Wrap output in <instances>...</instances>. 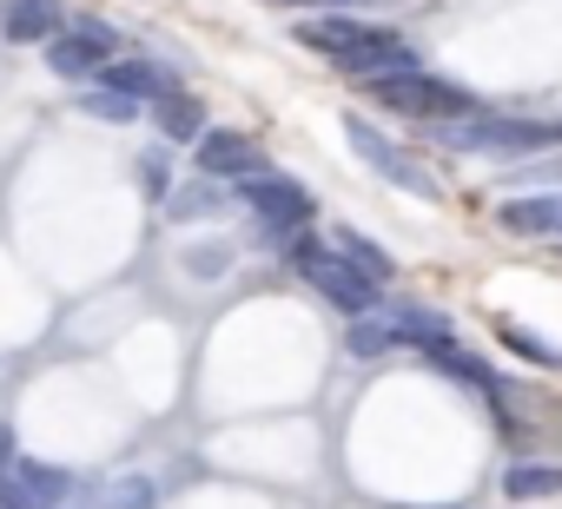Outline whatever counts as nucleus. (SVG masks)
Returning <instances> with one entry per match:
<instances>
[{
  "mask_svg": "<svg viewBox=\"0 0 562 509\" xmlns=\"http://www.w3.org/2000/svg\"><path fill=\"white\" fill-rule=\"evenodd\" d=\"M139 185H146V199H166L172 192V166H166V152H139Z\"/></svg>",
  "mask_w": 562,
  "mask_h": 509,
  "instance_id": "20",
  "label": "nucleus"
},
{
  "mask_svg": "<svg viewBox=\"0 0 562 509\" xmlns=\"http://www.w3.org/2000/svg\"><path fill=\"white\" fill-rule=\"evenodd\" d=\"M8 8H14V0H0V14H8Z\"/></svg>",
  "mask_w": 562,
  "mask_h": 509,
  "instance_id": "28",
  "label": "nucleus"
},
{
  "mask_svg": "<svg viewBox=\"0 0 562 509\" xmlns=\"http://www.w3.org/2000/svg\"><path fill=\"white\" fill-rule=\"evenodd\" d=\"M364 93L384 106V113H404V120H463V113H476L470 106V93L463 87H450V80H437L430 67H411V73H384V80H364Z\"/></svg>",
  "mask_w": 562,
  "mask_h": 509,
  "instance_id": "3",
  "label": "nucleus"
},
{
  "mask_svg": "<svg viewBox=\"0 0 562 509\" xmlns=\"http://www.w3.org/2000/svg\"><path fill=\"white\" fill-rule=\"evenodd\" d=\"M8 456H14V430L0 423V463H8ZM0 483H8V470H0Z\"/></svg>",
  "mask_w": 562,
  "mask_h": 509,
  "instance_id": "26",
  "label": "nucleus"
},
{
  "mask_svg": "<svg viewBox=\"0 0 562 509\" xmlns=\"http://www.w3.org/2000/svg\"><path fill=\"white\" fill-rule=\"evenodd\" d=\"M87 113H93L100 126H133V120H139V100H133V93H113V87H93V93H87Z\"/></svg>",
  "mask_w": 562,
  "mask_h": 509,
  "instance_id": "18",
  "label": "nucleus"
},
{
  "mask_svg": "<svg viewBox=\"0 0 562 509\" xmlns=\"http://www.w3.org/2000/svg\"><path fill=\"white\" fill-rule=\"evenodd\" d=\"M430 358H437V364H443L450 377H463V391H476V397H496V377H490V364H476V358H463L457 344H437Z\"/></svg>",
  "mask_w": 562,
  "mask_h": 509,
  "instance_id": "16",
  "label": "nucleus"
},
{
  "mask_svg": "<svg viewBox=\"0 0 562 509\" xmlns=\"http://www.w3.org/2000/svg\"><path fill=\"white\" fill-rule=\"evenodd\" d=\"M503 489H509L516 502H536V496H562V470H555V463H516V470L503 476Z\"/></svg>",
  "mask_w": 562,
  "mask_h": 509,
  "instance_id": "15",
  "label": "nucleus"
},
{
  "mask_svg": "<svg viewBox=\"0 0 562 509\" xmlns=\"http://www.w3.org/2000/svg\"><path fill=\"white\" fill-rule=\"evenodd\" d=\"M100 80H106L113 93H133L139 106H146V100L159 106V100H172V93H179V80H172L166 67H153V60H106V67H100Z\"/></svg>",
  "mask_w": 562,
  "mask_h": 509,
  "instance_id": "10",
  "label": "nucleus"
},
{
  "mask_svg": "<svg viewBox=\"0 0 562 509\" xmlns=\"http://www.w3.org/2000/svg\"><path fill=\"white\" fill-rule=\"evenodd\" d=\"M265 172V159H258V146L245 139V133H225V126H205V139H199V179H258Z\"/></svg>",
  "mask_w": 562,
  "mask_h": 509,
  "instance_id": "7",
  "label": "nucleus"
},
{
  "mask_svg": "<svg viewBox=\"0 0 562 509\" xmlns=\"http://www.w3.org/2000/svg\"><path fill=\"white\" fill-rule=\"evenodd\" d=\"M238 199L258 212V225H265L271 238H299V231L312 225V212H318V205H312V192H305L299 179L271 172V166H265L258 179H238Z\"/></svg>",
  "mask_w": 562,
  "mask_h": 509,
  "instance_id": "6",
  "label": "nucleus"
},
{
  "mask_svg": "<svg viewBox=\"0 0 562 509\" xmlns=\"http://www.w3.org/2000/svg\"><path fill=\"white\" fill-rule=\"evenodd\" d=\"M153 120H159V133H166L172 146H186V139L199 146V139H205V113H199V100H186V93L159 100V106H153Z\"/></svg>",
  "mask_w": 562,
  "mask_h": 509,
  "instance_id": "13",
  "label": "nucleus"
},
{
  "mask_svg": "<svg viewBox=\"0 0 562 509\" xmlns=\"http://www.w3.org/2000/svg\"><path fill=\"white\" fill-rule=\"evenodd\" d=\"M0 34H8L14 47H47L54 34H60V0H14L8 14H0Z\"/></svg>",
  "mask_w": 562,
  "mask_h": 509,
  "instance_id": "12",
  "label": "nucleus"
},
{
  "mask_svg": "<svg viewBox=\"0 0 562 509\" xmlns=\"http://www.w3.org/2000/svg\"><path fill=\"white\" fill-rule=\"evenodd\" d=\"M100 509H159V489H153V476H113L100 489Z\"/></svg>",
  "mask_w": 562,
  "mask_h": 509,
  "instance_id": "17",
  "label": "nucleus"
},
{
  "mask_svg": "<svg viewBox=\"0 0 562 509\" xmlns=\"http://www.w3.org/2000/svg\"><path fill=\"white\" fill-rule=\"evenodd\" d=\"M106 60H113V54H106L100 41H87L80 27H67V34H54V41H47V67H54L60 80H74V87H87Z\"/></svg>",
  "mask_w": 562,
  "mask_h": 509,
  "instance_id": "9",
  "label": "nucleus"
},
{
  "mask_svg": "<svg viewBox=\"0 0 562 509\" xmlns=\"http://www.w3.org/2000/svg\"><path fill=\"white\" fill-rule=\"evenodd\" d=\"M345 139H351V152H358L378 179H391L397 192H411V199H437V192H443V185H437V172H430L424 159H411L397 139H384L371 120H345Z\"/></svg>",
  "mask_w": 562,
  "mask_h": 509,
  "instance_id": "5",
  "label": "nucleus"
},
{
  "mask_svg": "<svg viewBox=\"0 0 562 509\" xmlns=\"http://www.w3.org/2000/svg\"><path fill=\"white\" fill-rule=\"evenodd\" d=\"M496 218H503V231H516V238H562V192H529V199H509Z\"/></svg>",
  "mask_w": 562,
  "mask_h": 509,
  "instance_id": "11",
  "label": "nucleus"
},
{
  "mask_svg": "<svg viewBox=\"0 0 562 509\" xmlns=\"http://www.w3.org/2000/svg\"><path fill=\"white\" fill-rule=\"evenodd\" d=\"M536 179L555 185V179H562V159H516V166H509V185H536Z\"/></svg>",
  "mask_w": 562,
  "mask_h": 509,
  "instance_id": "23",
  "label": "nucleus"
},
{
  "mask_svg": "<svg viewBox=\"0 0 562 509\" xmlns=\"http://www.w3.org/2000/svg\"><path fill=\"white\" fill-rule=\"evenodd\" d=\"M430 139L457 146V152H542V146H562V120L463 113V120H430Z\"/></svg>",
  "mask_w": 562,
  "mask_h": 509,
  "instance_id": "2",
  "label": "nucleus"
},
{
  "mask_svg": "<svg viewBox=\"0 0 562 509\" xmlns=\"http://www.w3.org/2000/svg\"><path fill=\"white\" fill-rule=\"evenodd\" d=\"M345 344L358 351V358H378V351H391V344H404L397 338V312H384V318H351V331H345Z\"/></svg>",
  "mask_w": 562,
  "mask_h": 509,
  "instance_id": "14",
  "label": "nucleus"
},
{
  "mask_svg": "<svg viewBox=\"0 0 562 509\" xmlns=\"http://www.w3.org/2000/svg\"><path fill=\"white\" fill-rule=\"evenodd\" d=\"M67 489H74V476H67L60 463H34V456H21V463L8 470V483H0V496H8L14 509H54Z\"/></svg>",
  "mask_w": 562,
  "mask_h": 509,
  "instance_id": "8",
  "label": "nucleus"
},
{
  "mask_svg": "<svg viewBox=\"0 0 562 509\" xmlns=\"http://www.w3.org/2000/svg\"><path fill=\"white\" fill-rule=\"evenodd\" d=\"M0 509H14V502H8V496H0Z\"/></svg>",
  "mask_w": 562,
  "mask_h": 509,
  "instance_id": "29",
  "label": "nucleus"
},
{
  "mask_svg": "<svg viewBox=\"0 0 562 509\" xmlns=\"http://www.w3.org/2000/svg\"><path fill=\"white\" fill-rule=\"evenodd\" d=\"M278 8H338V0H278Z\"/></svg>",
  "mask_w": 562,
  "mask_h": 509,
  "instance_id": "27",
  "label": "nucleus"
},
{
  "mask_svg": "<svg viewBox=\"0 0 562 509\" xmlns=\"http://www.w3.org/2000/svg\"><path fill=\"white\" fill-rule=\"evenodd\" d=\"M225 265H232V251H225V245H199V251H186V272H192V279H218Z\"/></svg>",
  "mask_w": 562,
  "mask_h": 509,
  "instance_id": "21",
  "label": "nucleus"
},
{
  "mask_svg": "<svg viewBox=\"0 0 562 509\" xmlns=\"http://www.w3.org/2000/svg\"><path fill=\"white\" fill-rule=\"evenodd\" d=\"M299 41L312 54H325L338 73L351 80H384V73H411L417 54L391 34V27H371V21H351V14H325V21H305Z\"/></svg>",
  "mask_w": 562,
  "mask_h": 509,
  "instance_id": "1",
  "label": "nucleus"
},
{
  "mask_svg": "<svg viewBox=\"0 0 562 509\" xmlns=\"http://www.w3.org/2000/svg\"><path fill=\"white\" fill-rule=\"evenodd\" d=\"M292 265H299V279L318 292V298H331L338 312H351V318H364L371 305H378V279L351 259V251H325V245H292Z\"/></svg>",
  "mask_w": 562,
  "mask_h": 509,
  "instance_id": "4",
  "label": "nucleus"
},
{
  "mask_svg": "<svg viewBox=\"0 0 562 509\" xmlns=\"http://www.w3.org/2000/svg\"><path fill=\"white\" fill-rule=\"evenodd\" d=\"M503 344H509V351H522V358H536V364H562V351H549V344H542V338H529L522 325H503Z\"/></svg>",
  "mask_w": 562,
  "mask_h": 509,
  "instance_id": "22",
  "label": "nucleus"
},
{
  "mask_svg": "<svg viewBox=\"0 0 562 509\" xmlns=\"http://www.w3.org/2000/svg\"><path fill=\"white\" fill-rule=\"evenodd\" d=\"M338 251H351V259H358V265L378 279V285L397 272V265H391V251H378V245H371V238H358V231H338Z\"/></svg>",
  "mask_w": 562,
  "mask_h": 509,
  "instance_id": "19",
  "label": "nucleus"
},
{
  "mask_svg": "<svg viewBox=\"0 0 562 509\" xmlns=\"http://www.w3.org/2000/svg\"><path fill=\"white\" fill-rule=\"evenodd\" d=\"M172 212H179V218H199V212H212V192H179Z\"/></svg>",
  "mask_w": 562,
  "mask_h": 509,
  "instance_id": "24",
  "label": "nucleus"
},
{
  "mask_svg": "<svg viewBox=\"0 0 562 509\" xmlns=\"http://www.w3.org/2000/svg\"><path fill=\"white\" fill-rule=\"evenodd\" d=\"M74 27H80V34H87V41H100V47H106V54H113V47H120V41H113V27H106V21H87V14H80V21H74Z\"/></svg>",
  "mask_w": 562,
  "mask_h": 509,
  "instance_id": "25",
  "label": "nucleus"
}]
</instances>
